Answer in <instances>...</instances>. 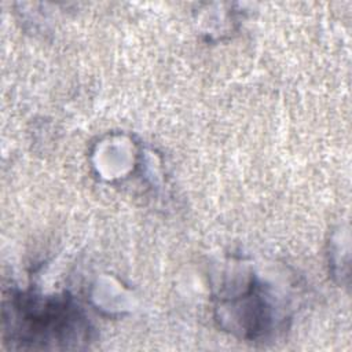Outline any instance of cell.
Instances as JSON below:
<instances>
[{"label": "cell", "mask_w": 352, "mask_h": 352, "mask_svg": "<svg viewBox=\"0 0 352 352\" xmlns=\"http://www.w3.org/2000/svg\"><path fill=\"white\" fill-rule=\"evenodd\" d=\"M91 334L87 316L70 297L11 292L3 302V340L11 349H80Z\"/></svg>", "instance_id": "1"}]
</instances>
